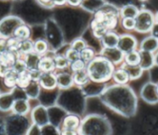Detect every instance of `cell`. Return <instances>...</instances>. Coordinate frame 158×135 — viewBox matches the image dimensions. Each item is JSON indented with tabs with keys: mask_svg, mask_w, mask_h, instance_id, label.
Listing matches in <instances>:
<instances>
[{
	"mask_svg": "<svg viewBox=\"0 0 158 135\" xmlns=\"http://www.w3.org/2000/svg\"><path fill=\"white\" fill-rule=\"evenodd\" d=\"M156 22H157V24H158V13H157V14H156Z\"/></svg>",
	"mask_w": 158,
	"mask_h": 135,
	"instance_id": "cell-37",
	"label": "cell"
},
{
	"mask_svg": "<svg viewBox=\"0 0 158 135\" xmlns=\"http://www.w3.org/2000/svg\"><path fill=\"white\" fill-rule=\"evenodd\" d=\"M12 109L15 113L18 115H26L29 112V104L25 100H18L14 101Z\"/></svg>",
	"mask_w": 158,
	"mask_h": 135,
	"instance_id": "cell-11",
	"label": "cell"
},
{
	"mask_svg": "<svg viewBox=\"0 0 158 135\" xmlns=\"http://www.w3.org/2000/svg\"><path fill=\"white\" fill-rule=\"evenodd\" d=\"M156 61V63H157V64H158V56H157V57H156V59H155V62Z\"/></svg>",
	"mask_w": 158,
	"mask_h": 135,
	"instance_id": "cell-38",
	"label": "cell"
},
{
	"mask_svg": "<svg viewBox=\"0 0 158 135\" xmlns=\"http://www.w3.org/2000/svg\"><path fill=\"white\" fill-rule=\"evenodd\" d=\"M41 58H41L40 54H38L35 51H31L30 53H27L26 56V59H25L27 69L30 71L39 69L38 66Z\"/></svg>",
	"mask_w": 158,
	"mask_h": 135,
	"instance_id": "cell-4",
	"label": "cell"
},
{
	"mask_svg": "<svg viewBox=\"0 0 158 135\" xmlns=\"http://www.w3.org/2000/svg\"><path fill=\"white\" fill-rule=\"evenodd\" d=\"M71 70L73 72H77V71H81L85 69V62L83 59H78L76 61L70 63Z\"/></svg>",
	"mask_w": 158,
	"mask_h": 135,
	"instance_id": "cell-27",
	"label": "cell"
},
{
	"mask_svg": "<svg viewBox=\"0 0 158 135\" xmlns=\"http://www.w3.org/2000/svg\"><path fill=\"white\" fill-rule=\"evenodd\" d=\"M55 64L56 68H59V69H64L66 68L69 67V65L70 64V63L69 61L66 57L64 56H57L54 58Z\"/></svg>",
	"mask_w": 158,
	"mask_h": 135,
	"instance_id": "cell-25",
	"label": "cell"
},
{
	"mask_svg": "<svg viewBox=\"0 0 158 135\" xmlns=\"http://www.w3.org/2000/svg\"><path fill=\"white\" fill-rule=\"evenodd\" d=\"M135 19L134 18H123V26L125 29H135Z\"/></svg>",
	"mask_w": 158,
	"mask_h": 135,
	"instance_id": "cell-31",
	"label": "cell"
},
{
	"mask_svg": "<svg viewBox=\"0 0 158 135\" xmlns=\"http://www.w3.org/2000/svg\"><path fill=\"white\" fill-rule=\"evenodd\" d=\"M156 90H157V94H158V84H157V86H156Z\"/></svg>",
	"mask_w": 158,
	"mask_h": 135,
	"instance_id": "cell-39",
	"label": "cell"
},
{
	"mask_svg": "<svg viewBox=\"0 0 158 135\" xmlns=\"http://www.w3.org/2000/svg\"><path fill=\"white\" fill-rule=\"evenodd\" d=\"M152 33H153V36L156 38H158V24L152 27Z\"/></svg>",
	"mask_w": 158,
	"mask_h": 135,
	"instance_id": "cell-33",
	"label": "cell"
},
{
	"mask_svg": "<svg viewBox=\"0 0 158 135\" xmlns=\"http://www.w3.org/2000/svg\"><path fill=\"white\" fill-rule=\"evenodd\" d=\"M113 80L118 84H126L130 80L129 74L123 68H121L120 69H118V70L113 71Z\"/></svg>",
	"mask_w": 158,
	"mask_h": 135,
	"instance_id": "cell-16",
	"label": "cell"
},
{
	"mask_svg": "<svg viewBox=\"0 0 158 135\" xmlns=\"http://www.w3.org/2000/svg\"><path fill=\"white\" fill-rule=\"evenodd\" d=\"M71 48L74 49L75 51L81 52L82 50H84L85 48V42L83 41V40H81V39H78L76 41H74L72 44V47Z\"/></svg>",
	"mask_w": 158,
	"mask_h": 135,
	"instance_id": "cell-32",
	"label": "cell"
},
{
	"mask_svg": "<svg viewBox=\"0 0 158 135\" xmlns=\"http://www.w3.org/2000/svg\"><path fill=\"white\" fill-rule=\"evenodd\" d=\"M118 23V19H117L116 14L113 13H106V18H105V25L106 28L109 29H113L115 28Z\"/></svg>",
	"mask_w": 158,
	"mask_h": 135,
	"instance_id": "cell-24",
	"label": "cell"
},
{
	"mask_svg": "<svg viewBox=\"0 0 158 135\" xmlns=\"http://www.w3.org/2000/svg\"><path fill=\"white\" fill-rule=\"evenodd\" d=\"M33 50H34V44L30 40L26 39L21 42L19 52H21L22 54H27V53L31 52Z\"/></svg>",
	"mask_w": 158,
	"mask_h": 135,
	"instance_id": "cell-26",
	"label": "cell"
},
{
	"mask_svg": "<svg viewBox=\"0 0 158 135\" xmlns=\"http://www.w3.org/2000/svg\"><path fill=\"white\" fill-rule=\"evenodd\" d=\"M94 56H95L94 51L90 48H85L81 51V58L83 59L85 63L91 61L93 59Z\"/></svg>",
	"mask_w": 158,
	"mask_h": 135,
	"instance_id": "cell-29",
	"label": "cell"
},
{
	"mask_svg": "<svg viewBox=\"0 0 158 135\" xmlns=\"http://www.w3.org/2000/svg\"><path fill=\"white\" fill-rule=\"evenodd\" d=\"M65 57L67 58V59L69 61V63H72L73 62L76 61V60L81 58V52L75 51L74 49L71 48L69 49V50H68V51L66 52Z\"/></svg>",
	"mask_w": 158,
	"mask_h": 135,
	"instance_id": "cell-30",
	"label": "cell"
},
{
	"mask_svg": "<svg viewBox=\"0 0 158 135\" xmlns=\"http://www.w3.org/2000/svg\"><path fill=\"white\" fill-rule=\"evenodd\" d=\"M17 77L18 73L11 68L4 76H3V82L7 87L9 88H14L17 85Z\"/></svg>",
	"mask_w": 158,
	"mask_h": 135,
	"instance_id": "cell-14",
	"label": "cell"
},
{
	"mask_svg": "<svg viewBox=\"0 0 158 135\" xmlns=\"http://www.w3.org/2000/svg\"><path fill=\"white\" fill-rule=\"evenodd\" d=\"M67 2L71 5H79L81 3V0H67Z\"/></svg>",
	"mask_w": 158,
	"mask_h": 135,
	"instance_id": "cell-34",
	"label": "cell"
},
{
	"mask_svg": "<svg viewBox=\"0 0 158 135\" xmlns=\"http://www.w3.org/2000/svg\"><path fill=\"white\" fill-rule=\"evenodd\" d=\"M39 70L42 72L47 73V72H52L56 68L54 58H51L49 57H43L41 58L38 66Z\"/></svg>",
	"mask_w": 158,
	"mask_h": 135,
	"instance_id": "cell-8",
	"label": "cell"
},
{
	"mask_svg": "<svg viewBox=\"0 0 158 135\" xmlns=\"http://www.w3.org/2000/svg\"><path fill=\"white\" fill-rule=\"evenodd\" d=\"M119 43V39L115 33L108 32L103 36V44L107 48H113L115 47Z\"/></svg>",
	"mask_w": 158,
	"mask_h": 135,
	"instance_id": "cell-15",
	"label": "cell"
},
{
	"mask_svg": "<svg viewBox=\"0 0 158 135\" xmlns=\"http://www.w3.org/2000/svg\"><path fill=\"white\" fill-rule=\"evenodd\" d=\"M158 48V40L156 37H148L141 44V49L143 51H153Z\"/></svg>",
	"mask_w": 158,
	"mask_h": 135,
	"instance_id": "cell-19",
	"label": "cell"
},
{
	"mask_svg": "<svg viewBox=\"0 0 158 135\" xmlns=\"http://www.w3.org/2000/svg\"><path fill=\"white\" fill-rule=\"evenodd\" d=\"M81 123L80 118L74 115H69L64 119L63 128L64 130H76Z\"/></svg>",
	"mask_w": 158,
	"mask_h": 135,
	"instance_id": "cell-7",
	"label": "cell"
},
{
	"mask_svg": "<svg viewBox=\"0 0 158 135\" xmlns=\"http://www.w3.org/2000/svg\"><path fill=\"white\" fill-rule=\"evenodd\" d=\"M136 45V42L135 39L133 38L132 36H123L122 38L119 40V49L121 51H133V49L135 48V47Z\"/></svg>",
	"mask_w": 158,
	"mask_h": 135,
	"instance_id": "cell-10",
	"label": "cell"
},
{
	"mask_svg": "<svg viewBox=\"0 0 158 135\" xmlns=\"http://www.w3.org/2000/svg\"><path fill=\"white\" fill-rule=\"evenodd\" d=\"M135 29L139 32H148L153 27L154 17L151 12L143 10L135 17Z\"/></svg>",
	"mask_w": 158,
	"mask_h": 135,
	"instance_id": "cell-2",
	"label": "cell"
},
{
	"mask_svg": "<svg viewBox=\"0 0 158 135\" xmlns=\"http://www.w3.org/2000/svg\"><path fill=\"white\" fill-rule=\"evenodd\" d=\"M125 63L129 65H139L140 53L136 51H131L128 52L125 56Z\"/></svg>",
	"mask_w": 158,
	"mask_h": 135,
	"instance_id": "cell-21",
	"label": "cell"
},
{
	"mask_svg": "<svg viewBox=\"0 0 158 135\" xmlns=\"http://www.w3.org/2000/svg\"><path fill=\"white\" fill-rule=\"evenodd\" d=\"M118 52H120L119 50L115 49V47H113V48H107V47H106V49H104L103 51H102L104 57L107 60H109L110 62H113V63H118L122 59V58H123L122 56H116V55L114 56V54H117Z\"/></svg>",
	"mask_w": 158,
	"mask_h": 135,
	"instance_id": "cell-18",
	"label": "cell"
},
{
	"mask_svg": "<svg viewBox=\"0 0 158 135\" xmlns=\"http://www.w3.org/2000/svg\"><path fill=\"white\" fill-rule=\"evenodd\" d=\"M21 42L22 41H20L19 39H18L15 36L12 37V38H10L5 42V45H6V49L5 50H9V51H14V52L19 51L20 46H21Z\"/></svg>",
	"mask_w": 158,
	"mask_h": 135,
	"instance_id": "cell-20",
	"label": "cell"
},
{
	"mask_svg": "<svg viewBox=\"0 0 158 135\" xmlns=\"http://www.w3.org/2000/svg\"><path fill=\"white\" fill-rule=\"evenodd\" d=\"M15 36L20 41L26 40L30 36V29L26 26H20L15 30Z\"/></svg>",
	"mask_w": 158,
	"mask_h": 135,
	"instance_id": "cell-22",
	"label": "cell"
},
{
	"mask_svg": "<svg viewBox=\"0 0 158 135\" xmlns=\"http://www.w3.org/2000/svg\"><path fill=\"white\" fill-rule=\"evenodd\" d=\"M122 68L127 71L130 80H136L139 78L143 72V68L139 65H129L125 63L123 64Z\"/></svg>",
	"mask_w": 158,
	"mask_h": 135,
	"instance_id": "cell-12",
	"label": "cell"
},
{
	"mask_svg": "<svg viewBox=\"0 0 158 135\" xmlns=\"http://www.w3.org/2000/svg\"><path fill=\"white\" fill-rule=\"evenodd\" d=\"M58 85L62 89H66L72 85L74 82L73 76L67 73H60L57 75Z\"/></svg>",
	"mask_w": 158,
	"mask_h": 135,
	"instance_id": "cell-13",
	"label": "cell"
},
{
	"mask_svg": "<svg viewBox=\"0 0 158 135\" xmlns=\"http://www.w3.org/2000/svg\"><path fill=\"white\" fill-rule=\"evenodd\" d=\"M48 49V46L44 41L42 40H38L35 42L34 44V50L35 52H37L38 54H43Z\"/></svg>",
	"mask_w": 158,
	"mask_h": 135,
	"instance_id": "cell-28",
	"label": "cell"
},
{
	"mask_svg": "<svg viewBox=\"0 0 158 135\" xmlns=\"http://www.w3.org/2000/svg\"><path fill=\"white\" fill-rule=\"evenodd\" d=\"M86 70L90 80L96 82H105L109 80L113 74L111 62L102 58H97L90 61Z\"/></svg>",
	"mask_w": 158,
	"mask_h": 135,
	"instance_id": "cell-1",
	"label": "cell"
},
{
	"mask_svg": "<svg viewBox=\"0 0 158 135\" xmlns=\"http://www.w3.org/2000/svg\"><path fill=\"white\" fill-rule=\"evenodd\" d=\"M154 56L152 55L151 51H142L140 52V63L139 66L143 69H148L153 66L154 64Z\"/></svg>",
	"mask_w": 158,
	"mask_h": 135,
	"instance_id": "cell-6",
	"label": "cell"
},
{
	"mask_svg": "<svg viewBox=\"0 0 158 135\" xmlns=\"http://www.w3.org/2000/svg\"><path fill=\"white\" fill-rule=\"evenodd\" d=\"M15 52L4 50L1 52V65L8 68H13V66L17 61V58L15 55Z\"/></svg>",
	"mask_w": 158,
	"mask_h": 135,
	"instance_id": "cell-5",
	"label": "cell"
},
{
	"mask_svg": "<svg viewBox=\"0 0 158 135\" xmlns=\"http://www.w3.org/2000/svg\"><path fill=\"white\" fill-rule=\"evenodd\" d=\"M42 4H47V3H52V0H39Z\"/></svg>",
	"mask_w": 158,
	"mask_h": 135,
	"instance_id": "cell-36",
	"label": "cell"
},
{
	"mask_svg": "<svg viewBox=\"0 0 158 135\" xmlns=\"http://www.w3.org/2000/svg\"><path fill=\"white\" fill-rule=\"evenodd\" d=\"M138 10L135 6L129 5L123 8L121 11V15L123 18H135L138 14Z\"/></svg>",
	"mask_w": 158,
	"mask_h": 135,
	"instance_id": "cell-23",
	"label": "cell"
},
{
	"mask_svg": "<svg viewBox=\"0 0 158 135\" xmlns=\"http://www.w3.org/2000/svg\"><path fill=\"white\" fill-rule=\"evenodd\" d=\"M65 2H67V0H52V3L57 4V5H62V4H64Z\"/></svg>",
	"mask_w": 158,
	"mask_h": 135,
	"instance_id": "cell-35",
	"label": "cell"
},
{
	"mask_svg": "<svg viewBox=\"0 0 158 135\" xmlns=\"http://www.w3.org/2000/svg\"><path fill=\"white\" fill-rule=\"evenodd\" d=\"M38 82L42 88L48 89V90L53 89L58 84L57 76H55L54 74H52L51 72H47V73L42 72Z\"/></svg>",
	"mask_w": 158,
	"mask_h": 135,
	"instance_id": "cell-3",
	"label": "cell"
},
{
	"mask_svg": "<svg viewBox=\"0 0 158 135\" xmlns=\"http://www.w3.org/2000/svg\"><path fill=\"white\" fill-rule=\"evenodd\" d=\"M32 81V77L31 72L28 69L23 71L21 73L18 74V77H17V86L22 89H26V87L28 86L31 82Z\"/></svg>",
	"mask_w": 158,
	"mask_h": 135,
	"instance_id": "cell-9",
	"label": "cell"
},
{
	"mask_svg": "<svg viewBox=\"0 0 158 135\" xmlns=\"http://www.w3.org/2000/svg\"><path fill=\"white\" fill-rule=\"evenodd\" d=\"M73 79H74V83H75L77 85H84L89 81L90 77L87 70L84 69V70L74 72Z\"/></svg>",
	"mask_w": 158,
	"mask_h": 135,
	"instance_id": "cell-17",
	"label": "cell"
}]
</instances>
